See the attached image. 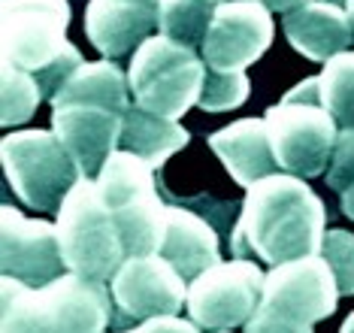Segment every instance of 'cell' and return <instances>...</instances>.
Segmentation results:
<instances>
[{
    "label": "cell",
    "mask_w": 354,
    "mask_h": 333,
    "mask_svg": "<svg viewBox=\"0 0 354 333\" xmlns=\"http://www.w3.org/2000/svg\"><path fill=\"white\" fill-rule=\"evenodd\" d=\"M324 222V203L300 176H267L245 194L239 222L230 233L233 258H257L279 267L318 255L327 233Z\"/></svg>",
    "instance_id": "obj_1"
},
{
    "label": "cell",
    "mask_w": 354,
    "mask_h": 333,
    "mask_svg": "<svg viewBox=\"0 0 354 333\" xmlns=\"http://www.w3.org/2000/svg\"><path fill=\"white\" fill-rule=\"evenodd\" d=\"M67 28V0H0V64L30 73L43 100H52L85 64Z\"/></svg>",
    "instance_id": "obj_2"
},
{
    "label": "cell",
    "mask_w": 354,
    "mask_h": 333,
    "mask_svg": "<svg viewBox=\"0 0 354 333\" xmlns=\"http://www.w3.org/2000/svg\"><path fill=\"white\" fill-rule=\"evenodd\" d=\"M0 333H103L112 318V291L76 273L43 288L0 282Z\"/></svg>",
    "instance_id": "obj_3"
},
{
    "label": "cell",
    "mask_w": 354,
    "mask_h": 333,
    "mask_svg": "<svg viewBox=\"0 0 354 333\" xmlns=\"http://www.w3.org/2000/svg\"><path fill=\"white\" fill-rule=\"evenodd\" d=\"M267 134L281 173L315 179L327 173L336 149V118L330 116L318 94V76L291 88L279 103L263 112Z\"/></svg>",
    "instance_id": "obj_4"
},
{
    "label": "cell",
    "mask_w": 354,
    "mask_h": 333,
    "mask_svg": "<svg viewBox=\"0 0 354 333\" xmlns=\"http://www.w3.org/2000/svg\"><path fill=\"white\" fill-rule=\"evenodd\" d=\"M55 224L70 273L91 282H112L118 267L127 261L118 224L103 203L94 179H79L73 185V191L61 203Z\"/></svg>",
    "instance_id": "obj_5"
},
{
    "label": "cell",
    "mask_w": 354,
    "mask_h": 333,
    "mask_svg": "<svg viewBox=\"0 0 354 333\" xmlns=\"http://www.w3.org/2000/svg\"><path fill=\"white\" fill-rule=\"evenodd\" d=\"M206 61L191 46L158 34L133 52L127 82H131L133 103L140 109L160 118H182L203 94Z\"/></svg>",
    "instance_id": "obj_6"
},
{
    "label": "cell",
    "mask_w": 354,
    "mask_h": 333,
    "mask_svg": "<svg viewBox=\"0 0 354 333\" xmlns=\"http://www.w3.org/2000/svg\"><path fill=\"white\" fill-rule=\"evenodd\" d=\"M97 188L118 224L127 258L158 255L164 240L167 206L155 188V167L133 152H112L97 173Z\"/></svg>",
    "instance_id": "obj_7"
},
{
    "label": "cell",
    "mask_w": 354,
    "mask_h": 333,
    "mask_svg": "<svg viewBox=\"0 0 354 333\" xmlns=\"http://www.w3.org/2000/svg\"><path fill=\"white\" fill-rule=\"evenodd\" d=\"M6 182L34 213H58L79 179L76 161L55 131H19L0 143Z\"/></svg>",
    "instance_id": "obj_8"
},
{
    "label": "cell",
    "mask_w": 354,
    "mask_h": 333,
    "mask_svg": "<svg viewBox=\"0 0 354 333\" xmlns=\"http://www.w3.org/2000/svg\"><path fill=\"white\" fill-rule=\"evenodd\" d=\"M263 282L267 276L261 273V267L245 258L209 267L188 285L191 321L212 333L248 324L263 300Z\"/></svg>",
    "instance_id": "obj_9"
},
{
    "label": "cell",
    "mask_w": 354,
    "mask_h": 333,
    "mask_svg": "<svg viewBox=\"0 0 354 333\" xmlns=\"http://www.w3.org/2000/svg\"><path fill=\"white\" fill-rule=\"evenodd\" d=\"M336 303H339V285L321 255L272 267L263 282L261 309L300 324H315L333 315Z\"/></svg>",
    "instance_id": "obj_10"
},
{
    "label": "cell",
    "mask_w": 354,
    "mask_h": 333,
    "mask_svg": "<svg viewBox=\"0 0 354 333\" xmlns=\"http://www.w3.org/2000/svg\"><path fill=\"white\" fill-rule=\"evenodd\" d=\"M58 224L46 218H25L19 209H0V270L30 288H43L64 276Z\"/></svg>",
    "instance_id": "obj_11"
},
{
    "label": "cell",
    "mask_w": 354,
    "mask_h": 333,
    "mask_svg": "<svg viewBox=\"0 0 354 333\" xmlns=\"http://www.w3.org/2000/svg\"><path fill=\"white\" fill-rule=\"evenodd\" d=\"M272 10L261 0H224L200 48L206 67L218 73H243L272 43Z\"/></svg>",
    "instance_id": "obj_12"
},
{
    "label": "cell",
    "mask_w": 354,
    "mask_h": 333,
    "mask_svg": "<svg viewBox=\"0 0 354 333\" xmlns=\"http://www.w3.org/2000/svg\"><path fill=\"white\" fill-rule=\"evenodd\" d=\"M112 300L124 315L140 321L179 315L188 306V282L160 255H136L118 267L109 282Z\"/></svg>",
    "instance_id": "obj_13"
},
{
    "label": "cell",
    "mask_w": 354,
    "mask_h": 333,
    "mask_svg": "<svg viewBox=\"0 0 354 333\" xmlns=\"http://www.w3.org/2000/svg\"><path fill=\"white\" fill-rule=\"evenodd\" d=\"M52 131L76 161L79 173L91 179L122 145L124 112L88 100L58 103L52 112Z\"/></svg>",
    "instance_id": "obj_14"
},
{
    "label": "cell",
    "mask_w": 354,
    "mask_h": 333,
    "mask_svg": "<svg viewBox=\"0 0 354 333\" xmlns=\"http://www.w3.org/2000/svg\"><path fill=\"white\" fill-rule=\"evenodd\" d=\"M164 0H91L85 10V37L106 58H122L160 28Z\"/></svg>",
    "instance_id": "obj_15"
},
{
    "label": "cell",
    "mask_w": 354,
    "mask_h": 333,
    "mask_svg": "<svg viewBox=\"0 0 354 333\" xmlns=\"http://www.w3.org/2000/svg\"><path fill=\"white\" fill-rule=\"evenodd\" d=\"M285 37L303 58L327 64L336 55L348 52L354 28L342 3L333 0H312L285 12Z\"/></svg>",
    "instance_id": "obj_16"
},
{
    "label": "cell",
    "mask_w": 354,
    "mask_h": 333,
    "mask_svg": "<svg viewBox=\"0 0 354 333\" xmlns=\"http://www.w3.org/2000/svg\"><path fill=\"white\" fill-rule=\"evenodd\" d=\"M209 149L221 158L227 173L236 179V185L252 188L254 182L279 173V161L272 152L267 121L263 118H239L224 131L209 136Z\"/></svg>",
    "instance_id": "obj_17"
},
{
    "label": "cell",
    "mask_w": 354,
    "mask_h": 333,
    "mask_svg": "<svg viewBox=\"0 0 354 333\" xmlns=\"http://www.w3.org/2000/svg\"><path fill=\"white\" fill-rule=\"evenodd\" d=\"M158 255L167 264H173V270L191 285L200 273L221 264L218 233L212 231V224H206L203 218L188 213V209L167 206L164 240H160Z\"/></svg>",
    "instance_id": "obj_18"
},
{
    "label": "cell",
    "mask_w": 354,
    "mask_h": 333,
    "mask_svg": "<svg viewBox=\"0 0 354 333\" xmlns=\"http://www.w3.org/2000/svg\"><path fill=\"white\" fill-rule=\"evenodd\" d=\"M191 143V134L185 131L179 121L151 116L133 103L124 116V131H122V149L133 152L146 161L149 167H164V161L176 155L179 149Z\"/></svg>",
    "instance_id": "obj_19"
},
{
    "label": "cell",
    "mask_w": 354,
    "mask_h": 333,
    "mask_svg": "<svg viewBox=\"0 0 354 333\" xmlns=\"http://www.w3.org/2000/svg\"><path fill=\"white\" fill-rule=\"evenodd\" d=\"M127 94H131V82H127L122 67L112 61H94V64H82V67L61 85V91L52 97V107L88 100V103L112 107L127 116V109L133 107V103L127 100Z\"/></svg>",
    "instance_id": "obj_20"
},
{
    "label": "cell",
    "mask_w": 354,
    "mask_h": 333,
    "mask_svg": "<svg viewBox=\"0 0 354 333\" xmlns=\"http://www.w3.org/2000/svg\"><path fill=\"white\" fill-rule=\"evenodd\" d=\"M221 3L224 0H164L160 3V34L182 46L203 48Z\"/></svg>",
    "instance_id": "obj_21"
},
{
    "label": "cell",
    "mask_w": 354,
    "mask_h": 333,
    "mask_svg": "<svg viewBox=\"0 0 354 333\" xmlns=\"http://www.w3.org/2000/svg\"><path fill=\"white\" fill-rule=\"evenodd\" d=\"M321 103L342 131H354V52H342L324 64L318 76Z\"/></svg>",
    "instance_id": "obj_22"
},
{
    "label": "cell",
    "mask_w": 354,
    "mask_h": 333,
    "mask_svg": "<svg viewBox=\"0 0 354 333\" xmlns=\"http://www.w3.org/2000/svg\"><path fill=\"white\" fill-rule=\"evenodd\" d=\"M0 91H3V97H0V121L6 127L28 121L39 107V100H43L37 79L25 70L6 67V64H0Z\"/></svg>",
    "instance_id": "obj_23"
},
{
    "label": "cell",
    "mask_w": 354,
    "mask_h": 333,
    "mask_svg": "<svg viewBox=\"0 0 354 333\" xmlns=\"http://www.w3.org/2000/svg\"><path fill=\"white\" fill-rule=\"evenodd\" d=\"M248 76L245 73H218V70H209L206 73V85L203 94H200L197 107L206 112H227L236 109L248 100Z\"/></svg>",
    "instance_id": "obj_24"
},
{
    "label": "cell",
    "mask_w": 354,
    "mask_h": 333,
    "mask_svg": "<svg viewBox=\"0 0 354 333\" xmlns=\"http://www.w3.org/2000/svg\"><path fill=\"white\" fill-rule=\"evenodd\" d=\"M318 255L324 258L330 264V270H333L339 294H354V233L327 231Z\"/></svg>",
    "instance_id": "obj_25"
},
{
    "label": "cell",
    "mask_w": 354,
    "mask_h": 333,
    "mask_svg": "<svg viewBox=\"0 0 354 333\" xmlns=\"http://www.w3.org/2000/svg\"><path fill=\"white\" fill-rule=\"evenodd\" d=\"M324 179L327 188L336 194H345L354 185V131H339V140H336Z\"/></svg>",
    "instance_id": "obj_26"
},
{
    "label": "cell",
    "mask_w": 354,
    "mask_h": 333,
    "mask_svg": "<svg viewBox=\"0 0 354 333\" xmlns=\"http://www.w3.org/2000/svg\"><path fill=\"white\" fill-rule=\"evenodd\" d=\"M245 333H312V324H300L291 318H281L276 312H267L257 306V312L248 318Z\"/></svg>",
    "instance_id": "obj_27"
},
{
    "label": "cell",
    "mask_w": 354,
    "mask_h": 333,
    "mask_svg": "<svg viewBox=\"0 0 354 333\" xmlns=\"http://www.w3.org/2000/svg\"><path fill=\"white\" fill-rule=\"evenodd\" d=\"M122 333H200L194 321H185L179 315H158V318L142 321L133 330H122Z\"/></svg>",
    "instance_id": "obj_28"
},
{
    "label": "cell",
    "mask_w": 354,
    "mask_h": 333,
    "mask_svg": "<svg viewBox=\"0 0 354 333\" xmlns=\"http://www.w3.org/2000/svg\"><path fill=\"white\" fill-rule=\"evenodd\" d=\"M261 3L270 6L272 12H291V10H297V6H303V3H312V0H261ZM333 3L345 6V0H333Z\"/></svg>",
    "instance_id": "obj_29"
},
{
    "label": "cell",
    "mask_w": 354,
    "mask_h": 333,
    "mask_svg": "<svg viewBox=\"0 0 354 333\" xmlns=\"http://www.w3.org/2000/svg\"><path fill=\"white\" fill-rule=\"evenodd\" d=\"M342 213H345V215H348L351 222H354V185H351V188L342 194Z\"/></svg>",
    "instance_id": "obj_30"
},
{
    "label": "cell",
    "mask_w": 354,
    "mask_h": 333,
    "mask_svg": "<svg viewBox=\"0 0 354 333\" xmlns=\"http://www.w3.org/2000/svg\"><path fill=\"white\" fill-rule=\"evenodd\" d=\"M339 333H354V312L348 315V318L342 321V327H339Z\"/></svg>",
    "instance_id": "obj_31"
},
{
    "label": "cell",
    "mask_w": 354,
    "mask_h": 333,
    "mask_svg": "<svg viewBox=\"0 0 354 333\" xmlns=\"http://www.w3.org/2000/svg\"><path fill=\"white\" fill-rule=\"evenodd\" d=\"M345 12H348V19H351V28H354V0H345Z\"/></svg>",
    "instance_id": "obj_32"
},
{
    "label": "cell",
    "mask_w": 354,
    "mask_h": 333,
    "mask_svg": "<svg viewBox=\"0 0 354 333\" xmlns=\"http://www.w3.org/2000/svg\"><path fill=\"white\" fill-rule=\"evenodd\" d=\"M215 333H230V330H215Z\"/></svg>",
    "instance_id": "obj_33"
}]
</instances>
